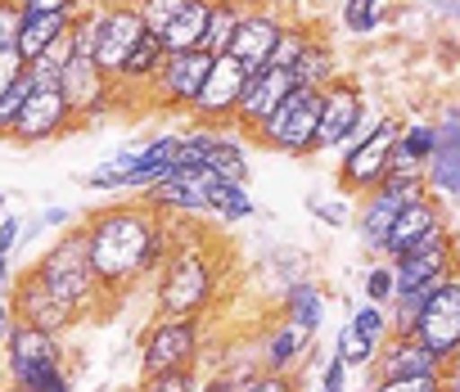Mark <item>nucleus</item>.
I'll return each mask as SVG.
<instances>
[{"label": "nucleus", "instance_id": "obj_51", "mask_svg": "<svg viewBox=\"0 0 460 392\" xmlns=\"http://www.w3.org/2000/svg\"><path fill=\"white\" fill-rule=\"evenodd\" d=\"M23 10L28 14H68V19H77L86 10V0H23Z\"/></svg>", "mask_w": 460, "mask_h": 392}, {"label": "nucleus", "instance_id": "obj_35", "mask_svg": "<svg viewBox=\"0 0 460 392\" xmlns=\"http://www.w3.org/2000/svg\"><path fill=\"white\" fill-rule=\"evenodd\" d=\"M136 158H140V140L136 144H127V149H118L113 158H104L100 167H91L86 176H82V185L86 189H95V194H122L127 189V180H131V167H136Z\"/></svg>", "mask_w": 460, "mask_h": 392}, {"label": "nucleus", "instance_id": "obj_39", "mask_svg": "<svg viewBox=\"0 0 460 392\" xmlns=\"http://www.w3.org/2000/svg\"><path fill=\"white\" fill-rule=\"evenodd\" d=\"M307 213L325 226V231H343V226H352V204H343L339 194H307Z\"/></svg>", "mask_w": 460, "mask_h": 392}, {"label": "nucleus", "instance_id": "obj_10", "mask_svg": "<svg viewBox=\"0 0 460 392\" xmlns=\"http://www.w3.org/2000/svg\"><path fill=\"white\" fill-rule=\"evenodd\" d=\"M208 68H212V55L208 50H181V55H163L145 100L172 109V113H190L203 82H208Z\"/></svg>", "mask_w": 460, "mask_h": 392}, {"label": "nucleus", "instance_id": "obj_58", "mask_svg": "<svg viewBox=\"0 0 460 392\" xmlns=\"http://www.w3.org/2000/svg\"><path fill=\"white\" fill-rule=\"evenodd\" d=\"M442 392H460V361H447V370H442Z\"/></svg>", "mask_w": 460, "mask_h": 392}, {"label": "nucleus", "instance_id": "obj_7", "mask_svg": "<svg viewBox=\"0 0 460 392\" xmlns=\"http://www.w3.org/2000/svg\"><path fill=\"white\" fill-rule=\"evenodd\" d=\"M384 113L370 109L366 91L352 77H339L321 91V131H316V153H343L348 140L370 131Z\"/></svg>", "mask_w": 460, "mask_h": 392}, {"label": "nucleus", "instance_id": "obj_22", "mask_svg": "<svg viewBox=\"0 0 460 392\" xmlns=\"http://www.w3.org/2000/svg\"><path fill=\"white\" fill-rule=\"evenodd\" d=\"M203 176V171H199ZM185 180V176H172V180H158L149 189H140L136 199H145L154 213H163L167 222H194V217H208V204H203V185Z\"/></svg>", "mask_w": 460, "mask_h": 392}, {"label": "nucleus", "instance_id": "obj_21", "mask_svg": "<svg viewBox=\"0 0 460 392\" xmlns=\"http://www.w3.org/2000/svg\"><path fill=\"white\" fill-rule=\"evenodd\" d=\"M307 356H312V334L289 325L285 316L271 329H262V338H258V361L271 374H294L298 365H307Z\"/></svg>", "mask_w": 460, "mask_h": 392}, {"label": "nucleus", "instance_id": "obj_3", "mask_svg": "<svg viewBox=\"0 0 460 392\" xmlns=\"http://www.w3.org/2000/svg\"><path fill=\"white\" fill-rule=\"evenodd\" d=\"M32 266L41 271V280H46L77 316H86V311L100 307L104 289H100V275H95V266H91L86 222H73L68 231H59V240H55Z\"/></svg>", "mask_w": 460, "mask_h": 392}, {"label": "nucleus", "instance_id": "obj_34", "mask_svg": "<svg viewBox=\"0 0 460 392\" xmlns=\"http://www.w3.org/2000/svg\"><path fill=\"white\" fill-rule=\"evenodd\" d=\"M393 19V0H343L339 5V23L348 37H375L384 32Z\"/></svg>", "mask_w": 460, "mask_h": 392}, {"label": "nucleus", "instance_id": "obj_24", "mask_svg": "<svg viewBox=\"0 0 460 392\" xmlns=\"http://www.w3.org/2000/svg\"><path fill=\"white\" fill-rule=\"evenodd\" d=\"M438 144V126L433 122H402L397 131V144H393V162H388V176L384 180H424V162Z\"/></svg>", "mask_w": 460, "mask_h": 392}, {"label": "nucleus", "instance_id": "obj_2", "mask_svg": "<svg viewBox=\"0 0 460 392\" xmlns=\"http://www.w3.org/2000/svg\"><path fill=\"white\" fill-rule=\"evenodd\" d=\"M221 293V275L217 262L208 257V248L194 235L176 231V244L163 262V271L154 275V311L158 316H208L212 302Z\"/></svg>", "mask_w": 460, "mask_h": 392}, {"label": "nucleus", "instance_id": "obj_9", "mask_svg": "<svg viewBox=\"0 0 460 392\" xmlns=\"http://www.w3.org/2000/svg\"><path fill=\"white\" fill-rule=\"evenodd\" d=\"M420 194H429L424 180H384V185H375L370 194H361L357 213H352V226H357V240H361L366 253H384V240H388L397 213H402L411 199H420Z\"/></svg>", "mask_w": 460, "mask_h": 392}, {"label": "nucleus", "instance_id": "obj_53", "mask_svg": "<svg viewBox=\"0 0 460 392\" xmlns=\"http://www.w3.org/2000/svg\"><path fill=\"white\" fill-rule=\"evenodd\" d=\"M37 222H41L46 231H68V226L77 222V213H73V208H59V204H50V208H46Z\"/></svg>", "mask_w": 460, "mask_h": 392}, {"label": "nucleus", "instance_id": "obj_17", "mask_svg": "<svg viewBox=\"0 0 460 392\" xmlns=\"http://www.w3.org/2000/svg\"><path fill=\"white\" fill-rule=\"evenodd\" d=\"M289 91H294V73H289V68H276V64L253 68L249 82H244V95H240V104H235V118H230V126L253 140L258 126L285 104Z\"/></svg>", "mask_w": 460, "mask_h": 392}, {"label": "nucleus", "instance_id": "obj_38", "mask_svg": "<svg viewBox=\"0 0 460 392\" xmlns=\"http://www.w3.org/2000/svg\"><path fill=\"white\" fill-rule=\"evenodd\" d=\"M393 298H397V275H393V262H388V257H379V262H370V266H366V275H361V302L388 307Z\"/></svg>", "mask_w": 460, "mask_h": 392}, {"label": "nucleus", "instance_id": "obj_62", "mask_svg": "<svg viewBox=\"0 0 460 392\" xmlns=\"http://www.w3.org/2000/svg\"><path fill=\"white\" fill-rule=\"evenodd\" d=\"M456 361H460V356H456Z\"/></svg>", "mask_w": 460, "mask_h": 392}, {"label": "nucleus", "instance_id": "obj_52", "mask_svg": "<svg viewBox=\"0 0 460 392\" xmlns=\"http://www.w3.org/2000/svg\"><path fill=\"white\" fill-rule=\"evenodd\" d=\"M249 392H298V383H294V374H271V370H262Z\"/></svg>", "mask_w": 460, "mask_h": 392}, {"label": "nucleus", "instance_id": "obj_56", "mask_svg": "<svg viewBox=\"0 0 460 392\" xmlns=\"http://www.w3.org/2000/svg\"><path fill=\"white\" fill-rule=\"evenodd\" d=\"M199 392H230V379H226L221 370H212V374L199 379Z\"/></svg>", "mask_w": 460, "mask_h": 392}, {"label": "nucleus", "instance_id": "obj_28", "mask_svg": "<svg viewBox=\"0 0 460 392\" xmlns=\"http://www.w3.org/2000/svg\"><path fill=\"white\" fill-rule=\"evenodd\" d=\"M289 73H294V86H312V91H325L330 82H339L343 73H339V50H334V41L321 37V32H312V41L303 46V55H298V64H294Z\"/></svg>", "mask_w": 460, "mask_h": 392}, {"label": "nucleus", "instance_id": "obj_57", "mask_svg": "<svg viewBox=\"0 0 460 392\" xmlns=\"http://www.w3.org/2000/svg\"><path fill=\"white\" fill-rule=\"evenodd\" d=\"M14 275H19L14 262H10V257H0V293H10V298H14Z\"/></svg>", "mask_w": 460, "mask_h": 392}, {"label": "nucleus", "instance_id": "obj_15", "mask_svg": "<svg viewBox=\"0 0 460 392\" xmlns=\"http://www.w3.org/2000/svg\"><path fill=\"white\" fill-rule=\"evenodd\" d=\"M149 37L136 0H104V28H100V50H95V64L104 68L109 82L122 77V64L131 59V50Z\"/></svg>", "mask_w": 460, "mask_h": 392}, {"label": "nucleus", "instance_id": "obj_42", "mask_svg": "<svg viewBox=\"0 0 460 392\" xmlns=\"http://www.w3.org/2000/svg\"><path fill=\"white\" fill-rule=\"evenodd\" d=\"M37 86L23 77L19 86H10L5 95H0V140H14V131H19V118H23V104H28V95H32Z\"/></svg>", "mask_w": 460, "mask_h": 392}, {"label": "nucleus", "instance_id": "obj_11", "mask_svg": "<svg viewBox=\"0 0 460 392\" xmlns=\"http://www.w3.org/2000/svg\"><path fill=\"white\" fill-rule=\"evenodd\" d=\"M415 338L424 347H433L442 361H456L460 356V266L447 271L438 280V289L429 293L420 320H415Z\"/></svg>", "mask_w": 460, "mask_h": 392}, {"label": "nucleus", "instance_id": "obj_43", "mask_svg": "<svg viewBox=\"0 0 460 392\" xmlns=\"http://www.w3.org/2000/svg\"><path fill=\"white\" fill-rule=\"evenodd\" d=\"M185 5H190V0H136V10H140V19H145V28L154 37H163Z\"/></svg>", "mask_w": 460, "mask_h": 392}, {"label": "nucleus", "instance_id": "obj_13", "mask_svg": "<svg viewBox=\"0 0 460 392\" xmlns=\"http://www.w3.org/2000/svg\"><path fill=\"white\" fill-rule=\"evenodd\" d=\"M249 64H240L235 55H212V68H208V82L190 109V118L199 126H230L235 118V104L244 95V82H249Z\"/></svg>", "mask_w": 460, "mask_h": 392}, {"label": "nucleus", "instance_id": "obj_46", "mask_svg": "<svg viewBox=\"0 0 460 392\" xmlns=\"http://www.w3.org/2000/svg\"><path fill=\"white\" fill-rule=\"evenodd\" d=\"M23 0H0V50L19 46V28H23Z\"/></svg>", "mask_w": 460, "mask_h": 392}, {"label": "nucleus", "instance_id": "obj_54", "mask_svg": "<svg viewBox=\"0 0 460 392\" xmlns=\"http://www.w3.org/2000/svg\"><path fill=\"white\" fill-rule=\"evenodd\" d=\"M433 126H438V135H447V140H460V104H447V109L433 118Z\"/></svg>", "mask_w": 460, "mask_h": 392}, {"label": "nucleus", "instance_id": "obj_36", "mask_svg": "<svg viewBox=\"0 0 460 392\" xmlns=\"http://www.w3.org/2000/svg\"><path fill=\"white\" fill-rule=\"evenodd\" d=\"M100 28H104V0H86V10H82V14L73 19V28H68L73 55L95 59V50H100Z\"/></svg>", "mask_w": 460, "mask_h": 392}, {"label": "nucleus", "instance_id": "obj_30", "mask_svg": "<svg viewBox=\"0 0 460 392\" xmlns=\"http://www.w3.org/2000/svg\"><path fill=\"white\" fill-rule=\"evenodd\" d=\"M249 10H253V0H212V5H208L203 50L208 55H230V41H235V32H240Z\"/></svg>", "mask_w": 460, "mask_h": 392}, {"label": "nucleus", "instance_id": "obj_32", "mask_svg": "<svg viewBox=\"0 0 460 392\" xmlns=\"http://www.w3.org/2000/svg\"><path fill=\"white\" fill-rule=\"evenodd\" d=\"M73 28L68 14H23V28H19V55L23 59H37L41 50H50L55 41H64Z\"/></svg>", "mask_w": 460, "mask_h": 392}, {"label": "nucleus", "instance_id": "obj_31", "mask_svg": "<svg viewBox=\"0 0 460 392\" xmlns=\"http://www.w3.org/2000/svg\"><path fill=\"white\" fill-rule=\"evenodd\" d=\"M208 5L212 0H190V5L172 19V28L158 37L167 55H181V50H203V32H208Z\"/></svg>", "mask_w": 460, "mask_h": 392}, {"label": "nucleus", "instance_id": "obj_14", "mask_svg": "<svg viewBox=\"0 0 460 392\" xmlns=\"http://www.w3.org/2000/svg\"><path fill=\"white\" fill-rule=\"evenodd\" d=\"M388 262H393V275H397V293L438 284L447 271L460 266V257H456V235H451V226H438V231H429L420 244H411L402 257H388Z\"/></svg>", "mask_w": 460, "mask_h": 392}, {"label": "nucleus", "instance_id": "obj_50", "mask_svg": "<svg viewBox=\"0 0 460 392\" xmlns=\"http://www.w3.org/2000/svg\"><path fill=\"white\" fill-rule=\"evenodd\" d=\"M23 226H28L23 217H10V213L0 217V257H10V262H14V248L23 244Z\"/></svg>", "mask_w": 460, "mask_h": 392}, {"label": "nucleus", "instance_id": "obj_25", "mask_svg": "<svg viewBox=\"0 0 460 392\" xmlns=\"http://www.w3.org/2000/svg\"><path fill=\"white\" fill-rule=\"evenodd\" d=\"M244 140H249V135H240L235 126H208L203 167H208L212 176H221V180H240V185H249V171H253V162H249V149H244Z\"/></svg>", "mask_w": 460, "mask_h": 392}, {"label": "nucleus", "instance_id": "obj_26", "mask_svg": "<svg viewBox=\"0 0 460 392\" xmlns=\"http://www.w3.org/2000/svg\"><path fill=\"white\" fill-rule=\"evenodd\" d=\"M199 185H203L208 217H217V222H249V217L258 213L249 185H240V180H221V176L203 171V176H199Z\"/></svg>", "mask_w": 460, "mask_h": 392}, {"label": "nucleus", "instance_id": "obj_18", "mask_svg": "<svg viewBox=\"0 0 460 392\" xmlns=\"http://www.w3.org/2000/svg\"><path fill=\"white\" fill-rule=\"evenodd\" d=\"M77 113L68 109L64 91L59 86H37L23 104V118H19V131H14V144H50V140H64L68 131H77Z\"/></svg>", "mask_w": 460, "mask_h": 392}, {"label": "nucleus", "instance_id": "obj_60", "mask_svg": "<svg viewBox=\"0 0 460 392\" xmlns=\"http://www.w3.org/2000/svg\"><path fill=\"white\" fill-rule=\"evenodd\" d=\"M0 392H19V388H14V383H0Z\"/></svg>", "mask_w": 460, "mask_h": 392}, {"label": "nucleus", "instance_id": "obj_45", "mask_svg": "<svg viewBox=\"0 0 460 392\" xmlns=\"http://www.w3.org/2000/svg\"><path fill=\"white\" fill-rule=\"evenodd\" d=\"M370 392H442V379L433 374H411V379H375Z\"/></svg>", "mask_w": 460, "mask_h": 392}, {"label": "nucleus", "instance_id": "obj_20", "mask_svg": "<svg viewBox=\"0 0 460 392\" xmlns=\"http://www.w3.org/2000/svg\"><path fill=\"white\" fill-rule=\"evenodd\" d=\"M442 370H447V361H442L433 347H424L415 334H388V338L379 343L375 361H370V374H375V379H411V374H433V379H442Z\"/></svg>", "mask_w": 460, "mask_h": 392}, {"label": "nucleus", "instance_id": "obj_5", "mask_svg": "<svg viewBox=\"0 0 460 392\" xmlns=\"http://www.w3.org/2000/svg\"><path fill=\"white\" fill-rule=\"evenodd\" d=\"M316 131H321V91L294 86L285 104L258 126L253 144L289 153V158H312L316 153Z\"/></svg>", "mask_w": 460, "mask_h": 392}, {"label": "nucleus", "instance_id": "obj_19", "mask_svg": "<svg viewBox=\"0 0 460 392\" xmlns=\"http://www.w3.org/2000/svg\"><path fill=\"white\" fill-rule=\"evenodd\" d=\"M285 23H289V14L280 5H262V0H253V10L244 14L235 41H230V55H235L240 64H249V68H267Z\"/></svg>", "mask_w": 460, "mask_h": 392}, {"label": "nucleus", "instance_id": "obj_47", "mask_svg": "<svg viewBox=\"0 0 460 392\" xmlns=\"http://www.w3.org/2000/svg\"><path fill=\"white\" fill-rule=\"evenodd\" d=\"M28 77V59L19 55V46H5L0 50V95H5L10 86H19Z\"/></svg>", "mask_w": 460, "mask_h": 392}, {"label": "nucleus", "instance_id": "obj_4", "mask_svg": "<svg viewBox=\"0 0 460 392\" xmlns=\"http://www.w3.org/2000/svg\"><path fill=\"white\" fill-rule=\"evenodd\" d=\"M203 361V320L199 316H154L140 343V379L172 370H199Z\"/></svg>", "mask_w": 460, "mask_h": 392}, {"label": "nucleus", "instance_id": "obj_41", "mask_svg": "<svg viewBox=\"0 0 460 392\" xmlns=\"http://www.w3.org/2000/svg\"><path fill=\"white\" fill-rule=\"evenodd\" d=\"M334 352H339V356H343L352 370H370V361H375V352H379V347H375V343H370V338H366V334H361L352 320H348V325L339 329V343H334Z\"/></svg>", "mask_w": 460, "mask_h": 392}, {"label": "nucleus", "instance_id": "obj_37", "mask_svg": "<svg viewBox=\"0 0 460 392\" xmlns=\"http://www.w3.org/2000/svg\"><path fill=\"white\" fill-rule=\"evenodd\" d=\"M68 59H73V41L64 37L50 50H41L37 59H28V82L32 86H59V73L68 68Z\"/></svg>", "mask_w": 460, "mask_h": 392}, {"label": "nucleus", "instance_id": "obj_29", "mask_svg": "<svg viewBox=\"0 0 460 392\" xmlns=\"http://www.w3.org/2000/svg\"><path fill=\"white\" fill-rule=\"evenodd\" d=\"M280 316L316 338V329L325 325V293H321V284L316 280H289L285 298H280Z\"/></svg>", "mask_w": 460, "mask_h": 392}, {"label": "nucleus", "instance_id": "obj_61", "mask_svg": "<svg viewBox=\"0 0 460 392\" xmlns=\"http://www.w3.org/2000/svg\"><path fill=\"white\" fill-rule=\"evenodd\" d=\"M0 217H5V194H0Z\"/></svg>", "mask_w": 460, "mask_h": 392}, {"label": "nucleus", "instance_id": "obj_12", "mask_svg": "<svg viewBox=\"0 0 460 392\" xmlns=\"http://www.w3.org/2000/svg\"><path fill=\"white\" fill-rule=\"evenodd\" d=\"M59 91H64L68 109L77 113V122H95V118H104L113 104L131 100L118 82L104 77V68H100L95 59H82V55H73L68 68L59 73Z\"/></svg>", "mask_w": 460, "mask_h": 392}, {"label": "nucleus", "instance_id": "obj_48", "mask_svg": "<svg viewBox=\"0 0 460 392\" xmlns=\"http://www.w3.org/2000/svg\"><path fill=\"white\" fill-rule=\"evenodd\" d=\"M145 392H199V374L194 370H172V374L145 379Z\"/></svg>", "mask_w": 460, "mask_h": 392}, {"label": "nucleus", "instance_id": "obj_6", "mask_svg": "<svg viewBox=\"0 0 460 392\" xmlns=\"http://www.w3.org/2000/svg\"><path fill=\"white\" fill-rule=\"evenodd\" d=\"M397 131H402V118L384 113L370 131H361L357 140H348V149L339 153V189L361 199L375 185H384L388 176V162H393V144H397Z\"/></svg>", "mask_w": 460, "mask_h": 392}, {"label": "nucleus", "instance_id": "obj_44", "mask_svg": "<svg viewBox=\"0 0 460 392\" xmlns=\"http://www.w3.org/2000/svg\"><path fill=\"white\" fill-rule=\"evenodd\" d=\"M352 325L379 347L388 334H393V325H388V307H375V302H361L357 311H352Z\"/></svg>", "mask_w": 460, "mask_h": 392}, {"label": "nucleus", "instance_id": "obj_40", "mask_svg": "<svg viewBox=\"0 0 460 392\" xmlns=\"http://www.w3.org/2000/svg\"><path fill=\"white\" fill-rule=\"evenodd\" d=\"M312 23H298V19H289L285 23V32H280V41H276V50H271V64L276 68H294L298 64V55H303V46L312 41Z\"/></svg>", "mask_w": 460, "mask_h": 392}, {"label": "nucleus", "instance_id": "obj_33", "mask_svg": "<svg viewBox=\"0 0 460 392\" xmlns=\"http://www.w3.org/2000/svg\"><path fill=\"white\" fill-rule=\"evenodd\" d=\"M163 41L149 32L136 50H131V59L122 64V77H118V86L127 91V95H140L145 100V91H149V82H154V73H158V64H163Z\"/></svg>", "mask_w": 460, "mask_h": 392}, {"label": "nucleus", "instance_id": "obj_27", "mask_svg": "<svg viewBox=\"0 0 460 392\" xmlns=\"http://www.w3.org/2000/svg\"><path fill=\"white\" fill-rule=\"evenodd\" d=\"M424 189L438 204H460V140L438 135V144L424 162Z\"/></svg>", "mask_w": 460, "mask_h": 392}, {"label": "nucleus", "instance_id": "obj_49", "mask_svg": "<svg viewBox=\"0 0 460 392\" xmlns=\"http://www.w3.org/2000/svg\"><path fill=\"white\" fill-rule=\"evenodd\" d=\"M348 374H352V365L334 352V356L325 361V370H321V388H316V392H348Z\"/></svg>", "mask_w": 460, "mask_h": 392}, {"label": "nucleus", "instance_id": "obj_1", "mask_svg": "<svg viewBox=\"0 0 460 392\" xmlns=\"http://www.w3.org/2000/svg\"><path fill=\"white\" fill-rule=\"evenodd\" d=\"M86 244H91V266L100 275L104 298H118L163 271V262L176 244V222L154 213L145 199H131V204L91 213Z\"/></svg>", "mask_w": 460, "mask_h": 392}, {"label": "nucleus", "instance_id": "obj_23", "mask_svg": "<svg viewBox=\"0 0 460 392\" xmlns=\"http://www.w3.org/2000/svg\"><path fill=\"white\" fill-rule=\"evenodd\" d=\"M438 226H447V213H442V204L433 199V194H420V199H411L402 213H397V222H393V231H388V240H384V257H402L411 244H420L429 231H438Z\"/></svg>", "mask_w": 460, "mask_h": 392}, {"label": "nucleus", "instance_id": "obj_16", "mask_svg": "<svg viewBox=\"0 0 460 392\" xmlns=\"http://www.w3.org/2000/svg\"><path fill=\"white\" fill-rule=\"evenodd\" d=\"M14 316H19L23 325H37V329H50V334H68V329L82 320V316L41 280L37 266H28V271L14 275Z\"/></svg>", "mask_w": 460, "mask_h": 392}, {"label": "nucleus", "instance_id": "obj_55", "mask_svg": "<svg viewBox=\"0 0 460 392\" xmlns=\"http://www.w3.org/2000/svg\"><path fill=\"white\" fill-rule=\"evenodd\" d=\"M14 325H19V316H14V298H10V293H0V343L14 334Z\"/></svg>", "mask_w": 460, "mask_h": 392}, {"label": "nucleus", "instance_id": "obj_8", "mask_svg": "<svg viewBox=\"0 0 460 392\" xmlns=\"http://www.w3.org/2000/svg\"><path fill=\"white\" fill-rule=\"evenodd\" d=\"M68 365V352H64V334H50V329H37V325H14V334L5 338V383H14L19 392L32 388L37 379L55 374Z\"/></svg>", "mask_w": 460, "mask_h": 392}, {"label": "nucleus", "instance_id": "obj_59", "mask_svg": "<svg viewBox=\"0 0 460 392\" xmlns=\"http://www.w3.org/2000/svg\"><path fill=\"white\" fill-rule=\"evenodd\" d=\"M0 383H5V343H0Z\"/></svg>", "mask_w": 460, "mask_h": 392}]
</instances>
